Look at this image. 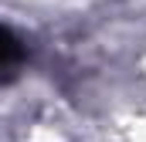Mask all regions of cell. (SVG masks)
Masks as SVG:
<instances>
[{"instance_id": "6da1fadb", "label": "cell", "mask_w": 146, "mask_h": 142, "mask_svg": "<svg viewBox=\"0 0 146 142\" xmlns=\"http://www.w3.org/2000/svg\"><path fill=\"white\" fill-rule=\"evenodd\" d=\"M24 61V47H21V41L10 34L7 27H0V81L3 78H10L14 68Z\"/></svg>"}]
</instances>
